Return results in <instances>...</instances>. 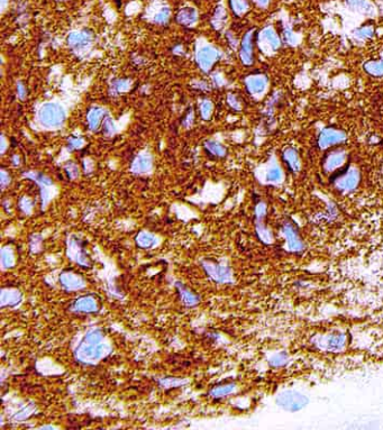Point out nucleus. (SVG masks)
Here are the masks:
<instances>
[{
  "instance_id": "1",
  "label": "nucleus",
  "mask_w": 383,
  "mask_h": 430,
  "mask_svg": "<svg viewBox=\"0 0 383 430\" xmlns=\"http://www.w3.org/2000/svg\"><path fill=\"white\" fill-rule=\"evenodd\" d=\"M110 352L109 344L99 328H91L85 332L81 343L74 350V356L83 364H95Z\"/></svg>"
},
{
  "instance_id": "2",
  "label": "nucleus",
  "mask_w": 383,
  "mask_h": 430,
  "mask_svg": "<svg viewBox=\"0 0 383 430\" xmlns=\"http://www.w3.org/2000/svg\"><path fill=\"white\" fill-rule=\"evenodd\" d=\"M201 265L205 268L206 273L210 279L218 283L232 282V271L227 265L211 262V261H201Z\"/></svg>"
},
{
  "instance_id": "3",
  "label": "nucleus",
  "mask_w": 383,
  "mask_h": 430,
  "mask_svg": "<svg viewBox=\"0 0 383 430\" xmlns=\"http://www.w3.org/2000/svg\"><path fill=\"white\" fill-rule=\"evenodd\" d=\"M307 402L308 400L305 396L292 391L281 393L278 397L279 406L288 411H298L302 409Z\"/></svg>"
},
{
  "instance_id": "4",
  "label": "nucleus",
  "mask_w": 383,
  "mask_h": 430,
  "mask_svg": "<svg viewBox=\"0 0 383 430\" xmlns=\"http://www.w3.org/2000/svg\"><path fill=\"white\" fill-rule=\"evenodd\" d=\"M346 139V134L341 130L334 127H327L320 132L318 137V146L320 149H327L333 145L341 144Z\"/></svg>"
},
{
  "instance_id": "5",
  "label": "nucleus",
  "mask_w": 383,
  "mask_h": 430,
  "mask_svg": "<svg viewBox=\"0 0 383 430\" xmlns=\"http://www.w3.org/2000/svg\"><path fill=\"white\" fill-rule=\"evenodd\" d=\"M282 232L287 241L288 249L290 252H301L303 249V243L299 237L296 226L292 223H284L282 225Z\"/></svg>"
},
{
  "instance_id": "6",
  "label": "nucleus",
  "mask_w": 383,
  "mask_h": 430,
  "mask_svg": "<svg viewBox=\"0 0 383 430\" xmlns=\"http://www.w3.org/2000/svg\"><path fill=\"white\" fill-rule=\"evenodd\" d=\"M336 187L341 191H350L355 189L356 185L360 182V173L355 168H350L349 171H345L343 174L337 175L336 179Z\"/></svg>"
},
{
  "instance_id": "7",
  "label": "nucleus",
  "mask_w": 383,
  "mask_h": 430,
  "mask_svg": "<svg viewBox=\"0 0 383 430\" xmlns=\"http://www.w3.org/2000/svg\"><path fill=\"white\" fill-rule=\"evenodd\" d=\"M345 335L343 334H335L329 335L327 337H319L318 339V346L325 350H332V352H337L344 348L345 346Z\"/></svg>"
},
{
  "instance_id": "8",
  "label": "nucleus",
  "mask_w": 383,
  "mask_h": 430,
  "mask_svg": "<svg viewBox=\"0 0 383 430\" xmlns=\"http://www.w3.org/2000/svg\"><path fill=\"white\" fill-rule=\"evenodd\" d=\"M346 160V152L341 149H334L332 152H329L327 155L325 156L323 161V166L326 172H333L336 168H338L345 162Z\"/></svg>"
},
{
  "instance_id": "9",
  "label": "nucleus",
  "mask_w": 383,
  "mask_h": 430,
  "mask_svg": "<svg viewBox=\"0 0 383 430\" xmlns=\"http://www.w3.org/2000/svg\"><path fill=\"white\" fill-rule=\"evenodd\" d=\"M60 282L64 289L67 290H80L85 285V282L80 275L71 271H64L60 275Z\"/></svg>"
},
{
  "instance_id": "10",
  "label": "nucleus",
  "mask_w": 383,
  "mask_h": 430,
  "mask_svg": "<svg viewBox=\"0 0 383 430\" xmlns=\"http://www.w3.org/2000/svg\"><path fill=\"white\" fill-rule=\"evenodd\" d=\"M99 310L98 303L96 299L91 296H84L76 300V302L72 306V311L74 313H85L92 314L97 313Z\"/></svg>"
},
{
  "instance_id": "11",
  "label": "nucleus",
  "mask_w": 383,
  "mask_h": 430,
  "mask_svg": "<svg viewBox=\"0 0 383 430\" xmlns=\"http://www.w3.org/2000/svg\"><path fill=\"white\" fill-rule=\"evenodd\" d=\"M67 255H69L71 260H73L78 264L84 265V266L88 265L87 255H85V252L80 242L72 239V242L67 244Z\"/></svg>"
},
{
  "instance_id": "12",
  "label": "nucleus",
  "mask_w": 383,
  "mask_h": 430,
  "mask_svg": "<svg viewBox=\"0 0 383 430\" xmlns=\"http://www.w3.org/2000/svg\"><path fill=\"white\" fill-rule=\"evenodd\" d=\"M282 159H283L285 165L288 166V168L292 172V173H298L300 171L301 162H300V156L299 153L297 152V149H295L293 148L285 149L283 150V153H282Z\"/></svg>"
},
{
  "instance_id": "13",
  "label": "nucleus",
  "mask_w": 383,
  "mask_h": 430,
  "mask_svg": "<svg viewBox=\"0 0 383 430\" xmlns=\"http://www.w3.org/2000/svg\"><path fill=\"white\" fill-rule=\"evenodd\" d=\"M21 301V295L18 290L15 289H2L1 290V307L16 306Z\"/></svg>"
},
{
  "instance_id": "14",
  "label": "nucleus",
  "mask_w": 383,
  "mask_h": 430,
  "mask_svg": "<svg viewBox=\"0 0 383 430\" xmlns=\"http://www.w3.org/2000/svg\"><path fill=\"white\" fill-rule=\"evenodd\" d=\"M175 286H177L178 291H179V293H180L181 301H182V302H183L184 306L193 307V306H196V304L199 302V297L197 296V295H195V293H193L192 291H190V290H189V289L185 288L183 284H181V283L177 282V283H175Z\"/></svg>"
},
{
  "instance_id": "15",
  "label": "nucleus",
  "mask_w": 383,
  "mask_h": 430,
  "mask_svg": "<svg viewBox=\"0 0 383 430\" xmlns=\"http://www.w3.org/2000/svg\"><path fill=\"white\" fill-rule=\"evenodd\" d=\"M364 70L366 73L373 77H382L383 75V59L368 61L364 64Z\"/></svg>"
},
{
  "instance_id": "16",
  "label": "nucleus",
  "mask_w": 383,
  "mask_h": 430,
  "mask_svg": "<svg viewBox=\"0 0 383 430\" xmlns=\"http://www.w3.org/2000/svg\"><path fill=\"white\" fill-rule=\"evenodd\" d=\"M136 244L141 247V248H150L155 244V238L149 232H139L137 237H136Z\"/></svg>"
},
{
  "instance_id": "17",
  "label": "nucleus",
  "mask_w": 383,
  "mask_h": 430,
  "mask_svg": "<svg viewBox=\"0 0 383 430\" xmlns=\"http://www.w3.org/2000/svg\"><path fill=\"white\" fill-rule=\"evenodd\" d=\"M235 390V384H224L218 385L210 391V396L214 397H221L232 393Z\"/></svg>"
},
{
  "instance_id": "18",
  "label": "nucleus",
  "mask_w": 383,
  "mask_h": 430,
  "mask_svg": "<svg viewBox=\"0 0 383 430\" xmlns=\"http://www.w3.org/2000/svg\"><path fill=\"white\" fill-rule=\"evenodd\" d=\"M189 381L188 380L183 379H178V378H164L160 380V384L163 388H178V386H182L187 384Z\"/></svg>"
},
{
  "instance_id": "19",
  "label": "nucleus",
  "mask_w": 383,
  "mask_h": 430,
  "mask_svg": "<svg viewBox=\"0 0 383 430\" xmlns=\"http://www.w3.org/2000/svg\"><path fill=\"white\" fill-rule=\"evenodd\" d=\"M14 254L13 250L9 247H3L1 250V264L3 268H8L14 266L15 261H14Z\"/></svg>"
},
{
  "instance_id": "20",
  "label": "nucleus",
  "mask_w": 383,
  "mask_h": 430,
  "mask_svg": "<svg viewBox=\"0 0 383 430\" xmlns=\"http://www.w3.org/2000/svg\"><path fill=\"white\" fill-rule=\"evenodd\" d=\"M264 37H266L268 43V46H271L272 50H278L280 48V39H279L277 34L272 30H267L264 32Z\"/></svg>"
},
{
  "instance_id": "21",
  "label": "nucleus",
  "mask_w": 383,
  "mask_h": 430,
  "mask_svg": "<svg viewBox=\"0 0 383 430\" xmlns=\"http://www.w3.org/2000/svg\"><path fill=\"white\" fill-rule=\"evenodd\" d=\"M266 81L264 78H255L249 82V87L254 92H262L266 88Z\"/></svg>"
},
{
  "instance_id": "22",
  "label": "nucleus",
  "mask_w": 383,
  "mask_h": 430,
  "mask_svg": "<svg viewBox=\"0 0 383 430\" xmlns=\"http://www.w3.org/2000/svg\"><path fill=\"white\" fill-rule=\"evenodd\" d=\"M256 232H257V236H259V238L263 243L270 244L272 242V236L270 234V232H268L262 224L256 225Z\"/></svg>"
},
{
  "instance_id": "23",
  "label": "nucleus",
  "mask_w": 383,
  "mask_h": 430,
  "mask_svg": "<svg viewBox=\"0 0 383 430\" xmlns=\"http://www.w3.org/2000/svg\"><path fill=\"white\" fill-rule=\"evenodd\" d=\"M34 411H35V406L34 404H30V406L25 407L21 411L17 412V413L14 415V419H16V420H24V419L30 417Z\"/></svg>"
},
{
  "instance_id": "24",
  "label": "nucleus",
  "mask_w": 383,
  "mask_h": 430,
  "mask_svg": "<svg viewBox=\"0 0 383 430\" xmlns=\"http://www.w3.org/2000/svg\"><path fill=\"white\" fill-rule=\"evenodd\" d=\"M281 179H282V172L279 167H272L271 170L267 172V181L277 182L280 181Z\"/></svg>"
},
{
  "instance_id": "25",
  "label": "nucleus",
  "mask_w": 383,
  "mask_h": 430,
  "mask_svg": "<svg viewBox=\"0 0 383 430\" xmlns=\"http://www.w3.org/2000/svg\"><path fill=\"white\" fill-rule=\"evenodd\" d=\"M285 362H287V357L284 354H278L271 360V365L272 366H282Z\"/></svg>"
},
{
  "instance_id": "26",
  "label": "nucleus",
  "mask_w": 383,
  "mask_h": 430,
  "mask_svg": "<svg viewBox=\"0 0 383 430\" xmlns=\"http://www.w3.org/2000/svg\"><path fill=\"white\" fill-rule=\"evenodd\" d=\"M266 203H263V202L259 203V205L256 206V209H255V215H256L257 219H259V220L263 219V218L266 217Z\"/></svg>"
},
{
  "instance_id": "27",
  "label": "nucleus",
  "mask_w": 383,
  "mask_h": 430,
  "mask_svg": "<svg viewBox=\"0 0 383 430\" xmlns=\"http://www.w3.org/2000/svg\"><path fill=\"white\" fill-rule=\"evenodd\" d=\"M360 34H361V36H367V37H370V36H372V34H373V32H372L371 30H363V31H361L360 32Z\"/></svg>"
}]
</instances>
